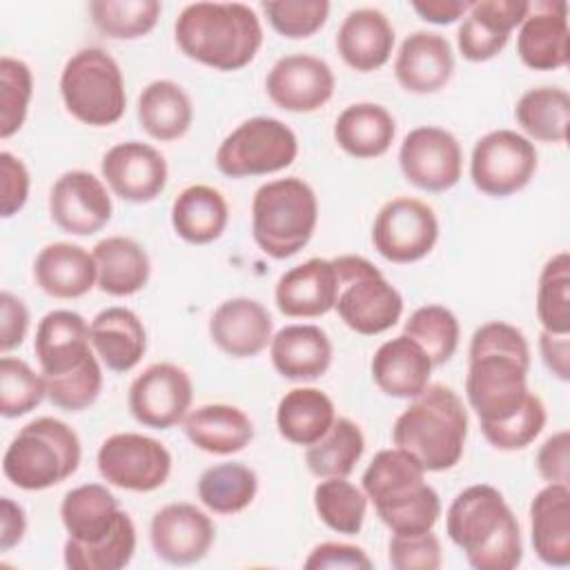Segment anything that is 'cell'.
Segmentation results:
<instances>
[{"instance_id": "11a10c76", "label": "cell", "mask_w": 570, "mask_h": 570, "mask_svg": "<svg viewBox=\"0 0 570 570\" xmlns=\"http://www.w3.org/2000/svg\"><path fill=\"white\" fill-rule=\"evenodd\" d=\"M307 570H325V568H347V570H370L372 561L358 546L325 541L312 548L309 557L303 563Z\"/></svg>"}, {"instance_id": "1f68e13d", "label": "cell", "mask_w": 570, "mask_h": 570, "mask_svg": "<svg viewBox=\"0 0 570 570\" xmlns=\"http://www.w3.org/2000/svg\"><path fill=\"white\" fill-rule=\"evenodd\" d=\"M89 336L96 354L111 372L134 370L147 350V332L127 307L98 312L89 325Z\"/></svg>"}, {"instance_id": "5b68a950", "label": "cell", "mask_w": 570, "mask_h": 570, "mask_svg": "<svg viewBox=\"0 0 570 570\" xmlns=\"http://www.w3.org/2000/svg\"><path fill=\"white\" fill-rule=\"evenodd\" d=\"M363 492L392 534H419L434 528L441 499L425 483V470L403 450H381L363 472Z\"/></svg>"}, {"instance_id": "d4e9b609", "label": "cell", "mask_w": 570, "mask_h": 570, "mask_svg": "<svg viewBox=\"0 0 570 570\" xmlns=\"http://www.w3.org/2000/svg\"><path fill=\"white\" fill-rule=\"evenodd\" d=\"M454 71L452 47L434 31L410 33L396 53L394 76L410 94H434L448 85Z\"/></svg>"}, {"instance_id": "277c9868", "label": "cell", "mask_w": 570, "mask_h": 570, "mask_svg": "<svg viewBox=\"0 0 570 570\" xmlns=\"http://www.w3.org/2000/svg\"><path fill=\"white\" fill-rule=\"evenodd\" d=\"M468 412L459 394L448 385H428L399 414L392 441L425 472L454 468L465 448Z\"/></svg>"}, {"instance_id": "9a60e30c", "label": "cell", "mask_w": 570, "mask_h": 570, "mask_svg": "<svg viewBox=\"0 0 570 570\" xmlns=\"http://www.w3.org/2000/svg\"><path fill=\"white\" fill-rule=\"evenodd\" d=\"M194 399L189 374L174 363H154L129 385L127 405L145 428L167 430L185 421Z\"/></svg>"}, {"instance_id": "db71d44e", "label": "cell", "mask_w": 570, "mask_h": 570, "mask_svg": "<svg viewBox=\"0 0 570 570\" xmlns=\"http://www.w3.org/2000/svg\"><path fill=\"white\" fill-rule=\"evenodd\" d=\"M29 171L20 158L11 151L0 154V191H2V218L18 214L29 196Z\"/></svg>"}, {"instance_id": "c3c4849f", "label": "cell", "mask_w": 570, "mask_h": 570, "mask_svg": "<svg viewBox=\"0 0 570 570\" xmlns=\"http://www.w3.org/2000/svg\"><path fill=\"white\" fill-rule=\"evenodd\" d=\"M33 94V76L27 62L11 56L0 58V136H13L24 118Z\"/></svg>"}, {"instance_id": "52a82bcc", "label": "cell", "mask_w": 570, "mask_h": 570, "mask_svg": "<svg viewBox=\"0 0 570 570\" xmlns=\"http://www.w3.org/2000/svg\"><path fill=\"white\" fill-rule=\"evenodd\" d=\"M80 465V439L58 419L27 423L2 456L4 476L20 490H47L69 479Z\"/></svg>"}, {"instance_id": "3957f363", "label": "cell", "mask_w": 570, "mask_h": 570, "mask_svg": "<svg viewBox=\"0 0 570 570\" xmlns=\"http://www.w3.org/2000/svg\"><path fill=\"white\" fill-rule=\"evenodd\" d=\"M174 38L187 58L218 71H236L256 58L263 27L256 11L243 2H191L176 18Z\"/></svg>"}, {"instance_id": "836d02e7", "label": "cell", "mask_w": 570, "mask_h": 570, "mask_svg": "<svg viewBox=\"0 0 570 570\" xmlns=\"http://www.w3.org/2000/svg\"><path fill=\"white\" fill-rule=\"evenodd\" d=\"M98 287L109 296H131L149 281V256L140 243L127 236H107L94 247Z\"/></svg>"}, {"instance_id": "b9f144b4", "label": "cell", "mask_w": 570, "mask_h": 570, "mask_svg": "<svg viewBox=\"0 0 570 570\" xmlns=\"http://www.w3.org/2000/svg\"><path fill=\"white\" fill-rule=\"evenodd\" d=\"M314 508L330 530L358 534L367 512V497L347 476H330L314 488Z\"/></svg>"}, {"instance_id": "74e56055", "label": "cell", "mask_w": 570, "mask_h": 570, "mask_svg": "<svg viewBox=\"0 0 570 570\" xmlns=\"http://www.w3.org/2000/svg\"><path fill=\"white\" fill-rule=\"evenodd\" d=\"M191 120V100L174 80H154L140 91L138 122L154 140L169 142L183 138Z\"/></svg>"}, {"instance_id": "ab89813d", "label": "cell", "mask_w": 570, "mask_h": 570, "mask_svg": "<svg viewBox=\"0 0 570 570\" xmlns=\"http://www.w3.org/2000/svg\"><path fill=\"white\" fill-rule=\"evenodd\" d=\"M365 450V439L361 428L341 416L334 419L332 428L307 448L305 452V463L309 472L318 479H330V476H350L358 459L363 456Z\"/></svg>"}, {"instance_id": "4316f807", "label": "cell", "mask_w": 570, "mask_h": 570, "mask_svg": "<svg viewBox=\"0 0 570 570\" xmlns=\"http://www.w3.org/2000/svg\"><path fill=\"white\" fill-rule=\"evenodd\" d=\"M336 49L347 67L363 73L374 71L392 56L394 27L379 9H354L338 27Z\"/></svg>"}, {"instance_id": "bcb514c9", "label": "cell", "mask_w": 570, "mask_h": 570, "mask_svg": "<svg viewBox=\"0 0 570 570\" xmlns=\"http://www.w3.org/2000/svg\"><path fill=\"white\" fill-rule=\"evenodd\" d=\"M136 552V528L129 514L100 543L82 546L71 539L65 541V566L71 570H120Z\"/></svg>"}, {"instance_id": "4fadbf2b", "label": "cell", "mask_w": 570, "mask_h": 570, "mask_svg": "<svg viewBox=\"0 0 570 570\" xmlns=\"http://www.w3.org/2000/svg\"><path fill=\"white\" fill-rule=\"evenodd\" d=\"M100 476L120 490H158L171 472L169 450L145 434L118 432L102 441L98 450Z\"/></svg>"}, {"instance_id": "f5cc1de1", "label": "cell", "mask_w": 570, "mask_h": 570, "mask_svg": "<svg viewBox=\"0 0 570 570\" xmlns=\"http://www.w3.org/2000/svg\"><path fill=\"white\" fill-rule=\"evenodd\" d=\"M387 559L394 570H436L441 568V543L428 532L392 534Z\"/></svg>"}, {"instance_id": "816d5d0a", "label": "cell", "mask_w": 570, "mask_h": 570, "mask_svg": "<svg viewBox=\"0 0 570 570\" xmlns=\"http://www.w3.org/2000/svg\"><path fill=\"white\" fill-rule=\"evenodd\" d=\"M546 425V407L537 394L530 392L523 407L508 421L483 423L481 432L497 450H521L530 445Z\"/></svg>"}, {"instance_id": "6da1fadb", "label": "cell", "mask_w": 570, "mask_h": 570, "mask_svg": "<svg viewBox=\"0 0 570 570\" xmlns=\"http://www.w3.org/2000/svg\"><path fill=\"white\" fill-rule=\"evenodd\" d=\"M530 347L521 330L490 321L472 334L465 394L479 423L512 419L530 396Z\"/></svg>"}, {"instance_id": "7c38bea8", "label": "cell", "mask_w": 570, "mask_h": 570, "mask_svg": "<svg viewBox=\"0 0 570 570\" xmlns=\"http://www.w3.org/2000/svg\"><path fill=\"white\" fill-rule=\"evenodd\" d=\"M439 240L434 209L410 196L387 200L372 225L374 249L392 263H414L425 258Z\"/></svg>"}, {"instance_id": "9c48e42d", "label": "cell", "mask_w": 570, "mask_h": 570, "mask_svg": "<svg viewBox=\"0 0 570 570\" xmlns=\"http://www.w3.org/2000/svg\"><path fill=\"white\" fill-rule=\"evenodd\" d=\"M338 278L336 312L341 321L363 336L381 334L403 314L399 289L363 256L345 254L332 261Z\"/></svg>"}, {"instance_id": "d6a6232c", "label": "cell", "mask_w": 570, "mask_h": 570, "mask_svg": "<svg viewBox=\"0 0 570 570\" xmlns=\"http://www.w3.org/2000/svg\"><path fill=\"white\" fill-rule=\"evenodd\" d=\"M187 439L209 454H234L254 439L252 419L236 405L209 403L191 410L185 416Z\"/></svg>"}, {"instance_id": "6f0895ef", "label": "cell", "mask_w": 570, "mask_h": 570, "mask_svg": "<svg viewBox=\"0 0 570 570\" xmlns=\"http://www.w3.org/2000/svg\"><path fill=\"white\" fill-rule=\"evenodd\" d=\"M29 330V309L11 292L0 294V350L2 354L22 345Z\"/></svg>"}, {"instance_id": "d590c367", "label": "cell", "mask_w": 570, "mask_h": 570, "mask_svg": "<svg viewBox=\"0 0 570 570\" xmlns=\"http://www.w3.org/2000/svg\"><path fill=\"white\" fill-rule=\"evenodd\" d=\"M229 220L223 194L209 185L185 187L171 205V225L176 234L191 245H207L220 238Z\"/></svg>"}, {"instance_id": "ffe728a7", "label": "cell", "mask_w": 570, "mask_h": 570, "mask_svg": "<svg viewBox=\"0 0 570 570\" xmlns=\"http://www.w3.org/2000/svg\"><path fill=\"white\" fill-rule=\"evenodd\" d=\"M517 53L534 71H554L568 65L570 29L568 4L563 0L530 2L519 24Z\"/></svg>"}, {"instance_id": "ac0fdd59", "label": "cell", "mask_w": 570, "mask_h": 570, "mask_svg": "<svg viewBox=\"0 0 570 570\" xmlns=\"http://www.w3.org/2000/svg\"><path fill=\"white\" fill-rule=\"evenodd\" d=\"M102 178L111 191L129 203H149L167 185V160L165 156L138 140L118 142L102 156Z\"/></svg>"}, {"instance_id": "f546056e", "label": "cell", "mask_w": 570, "mask_h": 570, "mask_svg": "<svg viewBox=\"0 0 570 570\" xmlns=\"http://www.w3.org/2000/svg\"><path fill=\"white\" fill-rule=\"evenodd\" d=\"M274 370L289 381H316L332 365V343L316 325H285L269 341Z\"/></svg>"}, {"instance_id": "4dcf8cb0", "label": "cell", "mask_w": 570, "mask_h": 570, "mask_svg": "<svg viewBox=\"0 0 570 570\" xmlns=\"http://www.w3.org/2000/svg\"><path fill=\"white\" fill-rule=\"evenodd\" d=\"M532 548L546 566L570 563V488L548 483L530 503Z\"/></svg>"}, {"instance_id": "681fc988", "label": "cell", "mask_w": 570, "mask_h": 570, "mask_svg": "<svg viewBox=\"0 0 570 570\" xmlns=\"http://www.w3.org/2000/svg\"><path fill=\"white\" fill-rule=\"evenodd\" d=\"M263 11L272 29L285 38L314 36L330 16V2L325 0H272L263 2Z\"/></svg>"}, {"instance_id": "7402d4cb", "label": "cell", "mask_w": 570, "mask_h": 570, "mask_svg": "<svg viewBox=\"0 0 570 570\" xmlns=\"http://www.w3.org/2000/svg\"><path fill=\"white\" fill-rule=\"evenodd\" d=\"M33 350L45 379L69 374L94 356L89 325L78 312L53 309L38 323Z\"/></svg>"}, {"instance_id": "83f0119b", "label": "cell", "mask_w": 570, "mask_h": 570, "mask_svg": "<svg viewBox=\"0 0 570 570\" xmlns=\"http://www.w3.org/2000/svg\"><path fill=\"white\" fill-rule=\"evenodd\" d=\"M116 497L100 483L69 490L60 503V519L71 541L94 546L105 541L125 519Z\"/></svg>"}, {"instance_id": "91938a15", "label": "cell", "mask_w": 570, "mask_h": 570, "mask_svg": "<svg viewBox=\"0 0 570 570\" xmlns=\"http://www.w3.org/2000/svg\"><path fill=\"white\" fill-rule=\"evenodd\" d=\"M24 530H27L24 510L9 497H2V501H0V550L9 552L13 546H18L24 537Z\"/></svg>"}, {"instance_id": "7bdbcfd3", "label": "cell", "mask_w": 570, "mask_h": 570, "mask_svg": "<svg viewBox=\"0 0 570 570\" xmlns=\"http://www.w3.org/2000/svg\"><path fill=\"white\" fill-rule=\"evenodd\" d=\"M163 4L158 0H94L89 13L96 29L114 40H136L147 36L158 18Z\"/></svg>"}, {"instance_id": "cb8c5ba5", "label": "cell", "mask_w": 570, "mask_h": 570, "mask_svg": "<svg viewBox=\"0 0 570 570\" xmlns=\"http://www.w3.org/2000/svg\"><path fill=\"white\" fill-rule=\"evenodd\" d=\"M209 336L223 354L249 358L261 354L272 341V316L254 298H229L214 309Z\"/></svg>"}, {"instance_id": "e575fe53", "label": "cell", "mask_w": 570, "mask_h": 570, "mask_svg": "<svg viewBox=\"0 0 570 570\" xmlns=\"http://www.w3.org/2000/svg\"><path fill=\"white\" fill-rule=\"evenodd\" d=\"M396 134L392 114L376 102H356L345 107L334 122V140L354 158L383 156Z\"/></svg>"}, {"instance_id": "94428289", "label": "cell", "mask_w": 570, "mask_h": 570, "mask_svg": "<svg viewBox=\"0 0 570 570\" xmlns=\"http://www.w3.org/2000/svg\"><path fill=\"white\" fill-rule=\"evenodd\" d=\"M412 9L425 20L434 24H452L463 18L470 9V2L463 0H423L412 2Z\"/></svg>"}, {"instance_id": "9f6ffc18", "label": "cell", "mask_w": 570, "mask_h": 570, "mask_svg": "<svg viewBox=\"0 0 570 570\" xmlns=\"http://www.w3.org/2000/svg\"><path fill=\"white\" fill-rule=\"evenodd\" d=\"M568 450H570L568 430H561L543 441V445L537 452V470L543 481L568 485V481H570Z\"/></svg>"}, {"instance_id": "d6986e66", "label": "cell", "mask_w": 570, "mask_h": 570, "mask_svg": "<svg viewBox=\"0 0 570 570\" xmlns=\"http://www.w3.org/2000/svg\"><path fill=\"white\" fill-rule=\"evenodd\" d=\"M149 539L158 559L171 566H191L209 552L214 523L191 503H169L154 514Z\"/></svg>"}, {"instance_id": "30bf717a", "label": "cell", "mask_w": 570, "mask_h": 570, "mask_svg": "<svg viewBox=\"0 0 570 570\" xmlns=\"http://www.w3.org/2000/svg\"><path fill=\"white\" fill-rule=\"evenodd\" d=\"M296 134L278 118L256 116L240 122L218 147L216 167L229 178L265 176L296 160Z\"/></svg>"}, {"instance_id": "7dc6e473", "label": "cell", "mask_w": 570, "mask_h": 570, "mask_svg": "<svg viewBox=\"0 0 570 570\" xmlns=\"http://www.w3.org/2000/svg\"><path fill=\"white\" fill-rule=\"evenodd\" d=\"M47 396V385L29 363L13 356L0 361V414L4 419H18L36 410Z\"/></svg>"}, {"instance_id": "2e32d148", "label": "cell", "mask_w": 570, "mask_h": 570, "mask_svg": "<svg viewBox=\"0 0 570 570\" xmlns=\"http://www.w3.org/2000/svg\"><path fill=\"white\" fill-rule=\"evenodd\" d=\"M111 212L109 191L91 171H65L51 187L49 214L67 234L91 236L109 223Z\"/></svg>"}, {"instance_id": "7a4b0ae2", "label": "cell", "mask_w": 570, "mask_h": 570, "mask_svg": "<svg viewBox=\"0 0 570 570\" xmlns=\"http://www.w3.org/2000/svg\"><path fill=\"white\" fill-rule=\"evenodd\" d=\"M445 532L476 570H512L523 559L521 525L503 494L488 483L470 485L454 497Z\"/></svg>"}, {"instance_id": "e0dca14e", "label": "cell", "mask_w": 570, "mask_h": 570, "mask_svg": "<svg viewBox=\"0 0 570 570\" xmlns=\"http://www.w3.org/2000/svg\"><path fill=\"white\" fill-rule=\"evenodd\" d=\"M334 73L330 65L309 53H289L274 62L265 89L269 100L294 114L321 109L334 94Z\"/></svg>"}, {"instance_id": "603a6c76", "label": "cell", "mask_w": 570, "mask_h": 570, "mask_svg": "<svg viewBox=\"0 0 570 570\" xmlns=\"http://www.w3.org/2000/svg\"><path fill=\"white\" fill-rule=\"evenodd\" d=\"M338 296V278L332 261L309 258L287 269L274 289L281 314L292 318H314L334 309Z\"/></svg>"}, {"instance_id": "60d3db41", "label": "cell", "mask_w": 570, "mask_h": 570, "mask_svg": "<svg viewBox=\"0 0 570 570\" xmlns=\"http://www.w3.org/2000/svg\"><path fill=\"white\" fill-rule=\"evenodd\" d=\"M198 499L216 514H236L245 510L258 490V476L245 463H218L198 479Z\"/></svg>"}, {"instance_id": "8992f818", "label": "cell", "mask_w": 570, "mask_h": 570, "mask_svg": "<svg viewBox=\"0 0 570 570\" xmlns=\"http://www.w3.org/2000/svg\"><path fill=\"white\" fill-rule=\"evenodd\" d=\"M318 220L314 189L296 176L261 185L252 200V234L272 258L298 254L312 238Z\"/></svg>"}, {"instance_id": "8fae6325", "label": "cell", "mask_w": 570, "mask_h": 570, "mask_svg": "<svg viewBox=\"0 0 570 570\" xmlns=\"http://www.w3.org/2000/svg\"><path fill=\"white\" fill-rule=\"evenodd\" d=\"M534 171V145L512 129L490 131L472 149L470 176L474 187L485 196H512L532 180Z\"/></svg>"}, {"instance_id": "484cf974", "label": "cell", "mask_w": 570, "mask_h": 570, "mask_svg": "<svg viewBox=\"0 0 570 570\" xmlns=\"http://www.w3.org/2000/svg\"><path fill=\"white\" fill-rule=\"evenodd\" d=\"M432 361L423 347L401 334L385 341L372 358V379L376 387L394 399H414L430 385Z\"/></svg>"}, {"instance_id": "680465c9", "label": "cell", "mask_w": 570, "mask_h": 570, "mask_svg": "<svg viewBox=\"0 0 570 570\" xmlns=\"http://www.w3.org/2000/svg\"><path fill=\"white\" fill-rule=\"evenodd\" d=\"M539 350L546 367L559 381H568L570 379V334H552L543 330L539 336Z\"/></svg>"}, {"instance_id": "f6af8a7d", "label": "cell", "mask_w": 570, "mask_h": 570, "mask_svg": "<svg viewBox=\"0 0 570 570\" xmlns=\"http://www.w3.org/2000/svg\"><path fill=\"white\" fill-rule=\"evenodd\" d=\"M537 316L546 332L570 334V256L554 254L541 269Z\"/></svg>"}, {"instance_id": "ba28073f", "label": "cell", "mask_w": 570, "mask_h": 570, "mask_svg": "<svg viewBox=\"0 0 570 570\" xmlns=\"http://www.w3.org/2000/svg\"><path fill=\"white\" fill-rule=\"evenodd\" d=\"M60 96L67 111L89 127H109L127 109L122 71L98 47L80 49L67 60L60 73Z\"/></svg>"}, {"instance_id": "44dd1931", "label": "cell", "mask_w": 570, "mask_h": 570, "mask_svg": "<svg viewBox=\"0 0 570 570\" xmlns=\"http://www.w3.org/2000/svg\"><path fill=\"white\" fill-rule=\"evenodd\" d=\"M528 7L530 2L525 0L470 2L456 33L461 56L470 62H485L494 58L508 45L512 29L523 22Z\"/></svg>"}, {"instance_id": "f35d334b", "label": "cell", "mask_w": 570, "mask_h": 570, "mask_svg": "<svg viewBox=\"0 0 570 570\" xmlns=\"http://www.w3.org/2000/svg\"><path fill=\"white\" fill-rule=\"evenodd\" d=\"M514 118L521 129L539 142H566L570 96L561 87L528 89L514 107Z\"/></svg>"}, {"instance_id": "5bb4252c", "label": "cell", "mask_w": 570, "mask_h": 570, "mask_svg": "<svg viewBox=\"0 0 570 570\" xmlns=\"http://www.w3.org/2000/svg\"><path fill=\"white\" fill-rule=\"evenodd\" d=\"M399 165L405 180L423 191H448L461 178L463 151L459 140L441 127L412 129L399 149Z\"/></svg>"}, {"instance_id": "ee69618b", "label": "cell", "mask_w": 570, "mask_h": 570, "mask_svg": "<svg viewBox=\"0 0 570 570\" xmlns=\"http://www.w3.org/2000/svg\"><path fill=\"white\" fill-rule=\"evenodd\" d=\"M405 336L416 341L430 356L432 365L448 363L459 347V321L443 305H423L405 321Z\"/></svg>"}, {"instance_id": "8d00e7d4", "label": "cell", "mask_w": 570, "mask_h": 570, "mask_svg": "<svg viewBox=\"0 0 570 570\" xmlns=\"http://www.w3.org/2000/svg\"><path fill=\"white\" fill-rule=\"evenodd\" d=\"M334 419V403L318 387H294L285 392L276 407L278 434L305 448L316 443L332 428Z\"/></svg>"}, {"instance_id": "f1b7e54d", "label": "cell", "mask_w": 570, "mask_h": 570, "mask_svg": "<svg viewBox=\"0 0 570 570\" xmlns=\"http://www.w3.org/2000/svg\"><path fill=\"white\" fill-rule=\"evenodd\" d=\"M38 287L53 298H80L98 285L94 254L73 243L45 245L33 261Z\"/></svg>"}, {"instance_id": "f907efd6", "label": "cell", "mask_w": 570, "mask_h": 570, "mask_svg": "<svg viewBox=\"0 0 570 570\" xmlns=\"http://www.w3.org/2000/svg\"><path fill=\"white\" fill-rule=\"evenodd\" d=\"M45 385H47V396L56 407L67 412L87 410L102 390V372H100L98 358L91 356L85 365H80L69 374L45 379Z\"/></svg>"}]
</instances>
